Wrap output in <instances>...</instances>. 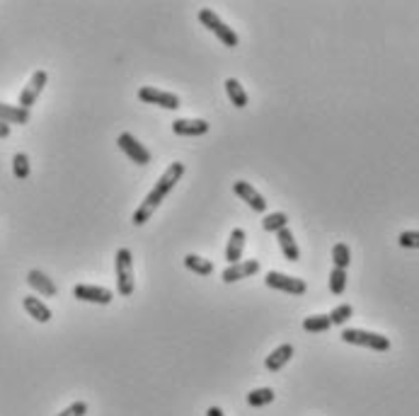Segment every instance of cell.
<instances>
[{
    "instance_id": "obj_1",
    "label": "cell",
    "mask_w": 419,
    "mask_h": 416,
    "mask_svg": "<svg viewBox=\"0 0 419 416\" xmlns=\"http://www.w3.org/2000/svg\"><path fill=\"white\" fill-rule=\"evenodd\" d=\"M182 174H184V162H172V165L160 174V179H157L155 187L148 191V196L143 199V204L136 208V213L131 218L134 226H143V223H148V218L153 216L155 208L167 199V194L175 189V184L182 179Z\"/></svg>"
},
{
    "instance_id": "obj_2",
    "label": "cell",
    "mask_w": 419,
    "mask_h": 416,
    "mask_svg": "<svg viewBox=\"0 0 419 416\" xmlns=\"http://www.w3.org/2000/svg\"><path fill=\"white\" fill-rule=\"evenodd\" d=\"M114 269H117V293L122 295V298H131L134 295V256L127 247L117 252Z\"/></svg>"
},
{
    "instance_id": "obj_3",
    "label": "cell",
    "mask_w": 419,
    "mask_h": 416,
    "mask_svg": "<svg viewBox=\"0 0 419 416\" xmlns=\"http://www.w3.org/2000/svg\"><path fill=\"white\" fill-rule=\"evenodd\" d=\"M199 22L206 27L209 32H214L219 39L226 44L228 48H236L238 44H240V37L236 34V32L231 30V27L223 22L219 15L214 13V10H209V8H204V10H199Z\"/></svg>"
},
{
    "instance_id": "obj_4",
    "label": "cell",
    "mask_w": 419,
    "mask_h": 416,
    "mask_svg": "<svg viewBox=\"0 0 419 416\" xmlns=\"http://www.w3.org/2000/svg\"><path fill=\"white\" fill-rule=\"evenodd\" d=\"M342 342L354 344V346H366L373 349V351H388L390 349V339L383 337V334L375 332H366V330H344L342 332Z\"/></svg>"
},
{
    "instance_id": "obj_5",
    "label": "cell",
    "mask_w": 419,
    "mask_h": 416,
    "mask_svg": "<svg viewBox=\"0 0 419 416\" xmlns=\"http://www.w3.org/2000/svg\"><path fill=\"white\" fill-rule=\"evenodd\" d=\"M264 283L269 288H274V291H284L291 295H303L308 291L303 278H293V276H286V273H279V271H266Z\"/></svg>"
},
{
    "instance_id": "obj_6",
    "label": "cell",
    "mask_w": 419,
    "mask_h": 416,
    "mask_svg": "<svg viewBox=\"0 0 419 416\" xmlns=\"http://www.w3.org/2000/svg\"><path fill=\"white\" fill-rule=\"evenodd\" d=\"M46 83H49V73H46V70H37V73L30 78V83L25 85V90L20 92L18 107H22V109H27V112H30L32 104L37 102V97H39L41 92H44Z\"/></svg>"
},
{
    "instance_id": "obj_7",
    "label": "cell",
    "mask_w": 419,
    "mask_h": 416,
    "mask_svg": "<svg viewBox=\"0 0 419 416\" xmlns=\"http://www.w3.org/2000/svg\"><path fill=\"white\" fill-rule=\"evenodd\" d=\"M138 100L148 102V104H155V107H162V109H170V112L179 109V97L177 95L165 92V90H157V87H148V85L138 90Z\"/></svg>"
},
{
    "instance_id": "obj_8",
    "label": "cell",
    "mask_w": 419,
    "mask_h": 416,
    "mask_svg": "<svg viewBox=\"0 0 419 416\" xmlns=\"http://www.w3.org/2000/svg\"><path fill=\"white\" fill-rule=\"evenodd\" d=\"M73 295L83 303H95V305H110L114 300V293L110 288L102 286H88V283H78L73 288Z\"/></svg>"
},
{
    "instance_id": "obj_9",
    "label": "cell",
    "mask_w": 419,
    "mask_h": 416,
    "mask_svg": "<svg viewBox=\"0 0 419 416\" xmlns=\"http://www.w3.org/2000/svg\"><path fill=\"white\" fill-rule=\"evenodd\" d=\"M117 143L129 155V160L136 162V165H148V162H150L148 148H146L143 143H138V141H136L131 134H122V136H119Z\"/></svg>"
},
{
    "instance_id": "obj_10",
    "label": "cell",
    "mask_w": 419,
    "mask_h": 416,
    "mask_svg": "<svg viewBox=\"0 0 419 416\" xmlns=\"http://www.w3.org/2000/svg\"><path fill=\"white\" fill-rule=\"evenodd\" d=\"M257 271H259L257 259H245V261H238V264H231L228 269H223L221 281L223 283H236V281H243V278L254 276Z\"/></svg>"
},
{
    "instance_id": "obj_11",
    "label": "cell",
    "mask_w": 419,
    "mask_h": 416,
    "mask_svg": "<svg viewBox=\"0 0 419 416\" xmlns=\"http://www.w3.org/2000/svg\"><path fill=\"white\" fill-rule=\"evenodd\" d=\"M233 191H236V194L240 196V199H243L250 208H252L254 213H264V211H266L264 196L259 194V191L254 189L250 182H243V179H240V182H233Z\"/></svg>"
},
{
    "instance_id": "obj_12",
    "label": "cell",
    "mask_w": 419,
    "mask_h": 416,
    "mask_svg": "<svg viewBox=\"0 0 419 416\" xmlns=\"http://www.w3.org/2000/svg\"><path fill=\"white\" fill-rule=\"evenodd\" d=\"M27 283H30V286L34 288L37 293L44 295V298H53V295L58 293L56 283H53L51 278H49L46 273L39 271V269H32L30 273H27Z\"/></svg>"
},
{
    "instance_id": "obj_13",
    "label": "cell",
    "mask_w": 419,
    "mask_h": 416,
    "mask_svg": "<svg viewBox=\"0 0 419 416\" xmlns=\"http://www.w3.org/2000/svg\"><path fill=\"white\" fill-rule=\"evenodd\" d=\"M172 131L177 136H204L209 134V124L204 119H175L172 122Z\"/></svg>"
},
{
    "instance_id": "obj_14",
    "label": "cell",
    "mask_w": 419,
    "mask_h": 416,
    "mask_svg": "<svg viewBox=\"0 0 419 416\" xmlns=\"http://www.w3.org/2000/svg\"><path fill=\"white\" fill-rule=\"evenodd\" d=\"M245 240H247V235H245L243 228H236L231 233V240H228V247H226V261L228 264H238V261L243 259Z\"/></svg>"
},
{
    "instance_id": "obj_15",
    "label": "cell",
    "mask_w": 419,
    "mask_h": 416,
    "mask_svg": "<svg viewBox=\"0 0 419 416\" xmlns=\"http://www.w3.org/2000/svg\"><path fill=\"white\" fill-rule=\"evenodd\" d=\"M291 356H293V346H291V344H281V346H276L274 351L266 356V360H264L266 370H269V373H279V370L284 368L288 360H291Z\"/></svg>"
},
{
    "instance_id": "obj_16",
    "label": "cell",
    "mask_w": 419,
    "mask_h": 416,
    "mask_svg": "<svg viewBox=\"0 0 419 416\" xmlns=\"http://www.w3.org/2000/svg\"><path fill=\"white\" fill-rule=\"evenodd\" d=\"M0 122L3 124H30V112L22 107H18V104H3L0 102Z\"/></svg>"
},
{
    "instance_id": "obj_17",
    "label": "cell",
    "mask_w": 419,
    "mask_h": 416,
    "mask_svg": "<svg viewBox=\"0 0 419 416\" xmlns=\"http://www.w3.org/2000/svg\"><path fill=\"white\" fill-rule=\"evenodd\" d=\"M276 240H279V247H281V252H284V256H286L288 261H298V259H301V249H298L296 238H293L291 230H288V228L279 230V233H276Z\"/></svg>"
},
{
    "instance_id": "obj_18",
    "label": "cell",
    "mask_w": 419,
    "mask_h": 416,
    "mask_svg": "<svg viewBox=\"0 0 419 416\" xmlns=\"http://www.w3.org/2000/svg\"><path fill=\"white\" fill-rule=\"evenodd\" d=\"M22 305H25V310L30 312V317H34L37 322H49L51 320V310L44 305V300H39V298H32V295H25L22 298Z\"/></svg>"
},
{
    "instance_id": "obj_19",
    "label": "cell",
    "mask_w": 419,
    "mask_h": 416,
    "mask_svg": "<svg viewBox=\"0 0 419 416\" xmlns=\"http://www.w3.org/2000/svg\"><path fill=\"white\" fill-rule=\"evenodd\" d=\"M226 95H228V100H231L233 107H238V109H245L250 104L247 92H245V87L238 83L236 78H228L226 80Z\"/></svg>"
},
{
    "instance_id": "obj_20",
    "label": "cell",
    "mask_w": 419,
    "mask_h": 416,
    "mask_svg": "<svg viewBox=\"0 0 419 416\" xmlns=\"http://www.w3.org/2000/svg\"><path fill=\"white\" fill-rule=\"evenodd\" d=\"M184 266H187L189 271L199 273V276H211V273H214V264L206 261V259H201V256H197V254L184 256Z\"/></svg>"
},
{
    "instance_id": "obj_21",
    "label": "cell",
    "mask_w": 419,
    "mask_h": 416,
    "mask_svg": "<svg viewBox=\"0 0 419 416\" xmlns=\"http://www.w3.org/2000/svg\"><path fill=\"white\" fill-rule=\"evenodd\" d=\"M332 327L330 317L328 315H313V317H306L303 320V330L308 334H320V332H328Z\"/></svg>"
},
{
    "instance_id": "obj_22",
    "label": "cell",
    "mask_w": 419,
    "mask_h": 416,
    "mask_svg": "<svg viewBox=\"0 0 419 416\" xmlns=\"http://www.w3.org/2000/svg\"><path fill=\"white\" fill-rule=\"evenodd\" d=\"M332 261H335V269H344L347 271V266H349V261H352L349 245L337 242L335 247H332Z\"/></svg>"
},
{
    "instance_id": "obj_23",
    "label": "cell",
    "mask_w": 419,
    "mask_h": 416,
    "mask_svg": "<svg viewBox=\"0 0 419 416\" xmlns=\"http://www.w3.org/2000/svg\"><path fill=\"white\" fill-rule=\"evenodd\" d=\"M271 402H274V390H269V387H259V390H252L247 395L250 407H264V404Z\"/></svg>"
},
{
    "instance_id": "obj_24",
    "label": "cell",
    "mask_w": 419,
    "mask_h": 416,
    "mask_svg": "<svg viewBox=\"0 0 419 416\" xmlns=\"http://www.w3.org/2000/svg\"><path fill=\"white\" fill-rule=\"evenodd\" d=\"M286 223H288L286 213L279 211V213H269V216H264L262 228L266 230V233H279V230L286 228Z\"/></svg>"
},
{
    "instance_id": "obj_25",
    "label": "cell",
    "mask_w": 419,
    "mask_h": 416,
    "mask_svg": "<svg viewBox=\"0 0 419 416\" xmlns=\"http://www.w3.org/2000/svg\"><path fill=\"white\" fill-rule=\"evenodd\" d=\"M347 288V271L344 269H332L330 271V293L342 295Z\"/></svg>"
},
{
    "instance_id": "obj_26",
    "label": "cell",
    "mask_w": 419,
    "mask_h": 416,
    "mask_svg": "<svg viewBox=\"0 0 419 416\" xmlns=\"http://www.w3.org/2000/svg\"><path fill=\"white\" fill-rule=\"evenodd\" d=\"M13 172H15V177L18 179H27L30 177V157L25 155V152H18V155L13 157Z\"/></svg>"
},
{
    "instance_id": "obj_27",
    "label": "cell",
    "mask_w": 419,
    "mask_h": 416,
    "mask_svg": "<svg viewBox=\"0 0 419 416\" xmlns=\"http://www.w3.org/2000/svg\"><path fill=\"white\" fill-rule=\"evenodd\" d=\"M354 315V308H352V305H337V308L335 310H332L330 312V322H332V325H344V322L347 320H349V317Z\"/></svg>"
},
{
    "instance_id": "obj_28",
    "label": "cell",
    "mask_w": 419,
    "mask_h": 416,
    "mask_svg": "<svg viewBox=\"0 0 419 416\" xmlns=\"http://www.w3.org/2000/svg\"><path fill=\"white\" fill-rule=\"evenodd\" d=\"M397 245L405 249H419V230H405V233H400Z\"/></svg>"
},
{
    "instance_id": "obj_29",
    "label": "cell",
    "mask_w": 419,
    "mask_h": 416,
    "mask_svg": "<svg viewBox=\"0 0 419 416\" xmlns=\"http://www.w3.org/2000/svg\"><path fill=\"white\" fill-rule=\"evenodd\" d=\"M85 414H88V404H85V402H73L70 407L63 409L58 416H85Z\"/></svg>"
},
{
    "instance_id": "obj_30",
    "label": "cell",
    "mask_w": 419,
    "mask_h": 416,
    "mask_svg": "<svg viewBox=\"0 0 419 416\" xmlns=\"http://www.w3.org/2000/svg\"><path fill=\"white\" fill-rule=\"evenodd\" d=\"M8 136H10V126L0 122V138H8Z\"/></svg>"
},
{
    "instance_id": "obj_31",
    "label": "cell",
    "mask_w": 419,
    "mask_h": 416,
    "mask_svg": "<svg viewBox=\"0 0 419 416\" xmlns=\"http://www.w3.org/2000/svg\"><path fill=\"white\" fill-rule=\"evenodd\" d=\"M206 416H226V414H223L219 407H209L206 409Z\"/></svg>"
}]
</instances>
